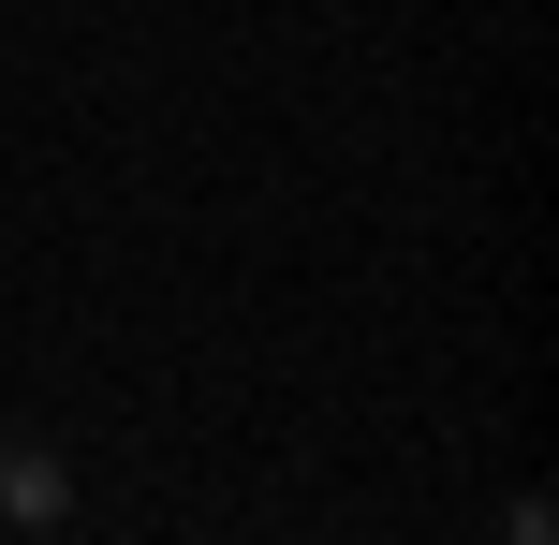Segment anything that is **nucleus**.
<instances>
[{
  "label": "nucleus",
  "mask_w": 559,
  "mask_h": 545,
  "mask_svg": "<svg viewBox=\"0 0 559 545\" xmlns=\"http://www.w3.org/2000/svg\"><path fill=\"white\" fill-rule=\"evenodd\" d=\"M0 531H74V458L0 413Z\"/></svg>",
  "instance_id": "obj_1"
},
{
  "label": "nucleus",
  "mask_w": 559,
  "mask_h": 545,
  "mask_svg": "<svg viewBox=\"0 0 559 545\" xmlns=\"http://www.w3.org/2000/svg\"><path fill=\"white\" fill-rule=\"evenodd\" d=\"M501 545H559V517H545V487H515V501H501Z\"/></svg>",
  "instance_id": "obj_2"
}]
</instances>
